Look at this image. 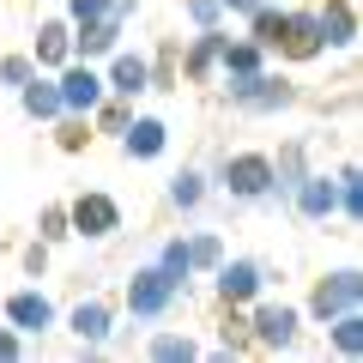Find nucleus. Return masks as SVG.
<instances>
[{"label": "nucleus", "mask_w": 363, "mask_h": 363, "mask_svg": "<svg viewBox=\"0 0 363 363\" xmlns=\"http://www.w3.org/2000/svg\"><path fill=\"white\" fill-rule=\"evenodd\" d=\"M218 339H212V357H255V339H248V309L218 303Z\"/></svg>", "instance_id": "4be33fe9"}, {"label": "nucleus", "mask_w": 363, "mask_h": 363, "mask_svg": "<svg viewBox=\"0 0 363 363\" xmlns=\"http://www.w3.org/2000/svg\"><path fill=\"white\" fill-rule=\"evenodd\" d=\"M13 97H18V109H25L30 121H43V128L61 116V85H55V73H43V67H37V73H30L25 85L13 91Z\"/></svg>", "instance_id": "aec40b11"}, {"label": "nucleus", "mask_w": 363, "mask_h": 363, "mask_svg": "<svg viewBox=\"0 0 363 363\" xmlns=\"http://www.w3.org/2000/svg\"><path fill=\"white\" fill-rule=\"evenodd\" d=\"M121 303H128V315L140 327H152V321H164V315H176V303H188V285L182 279H169L164 267H133L128 272V285H121Z\"/></svg>", "instance_id": "7ed1b4c3"}, {"label": "nucleus", "mask_w": 363, "mask_h": 363, "mask_svg": "<svg viewBox=\"0 0 363 363\" xmlns=\"http://www.w3.org/2000/svg\"><path fill=\"white\" fill-rule=\"evenodd\" d=\"M61 321L55 315V303H49V291H37V285H25V291H13L6 297V327H18L25 339H43L49 327Z\"/></svg>", "instance_id": "ddd939ff"}, {"label": "nucleus", "mask_w": 363, "mask_h": 363, "mask_svg": "<svg viewBox=\"0 0 363 363\" xmlns=\"http://www.w3.org/2000/svg\"><path fill=\"white\" fill-rule=\"evenodd\" d=\"M182 18H188L194 30H218L224 25V6H218V0H182Z\"/></svg>", "instance_id": "f704fd0d"}, {"label": "nucleus", "mask_w": 363, "mask_h": 363, "mask_svg": "<svg viewBox=\"0 0 363 363\" xmlns=\"http://www.w3.org/2000/svg\"><path fill=\"white\" fill-rule=\"evenodd\" d=\"M218 6H224V18H248V13L260 6V0H218Z\"/></svg>", "instance_id": "58836bf2"}, {"label": "nucleus", "mask_w": 363, "mask_h": 363, "mask_svg": "<svg viewBox=\"0 0 363 363\" xmlns=\"http://www.w3.org/2000/svg\"><path fill=\"white\" fill-rule=\"evenodd\" d=\"M279 30H285V6H272V0H260L255 13H248V37H255L260 49H279Z\"/></svg>", "instance_id": "c756f323"}, {"label": "nucleus", "mask_w": 363, "mask_h": 363, "mask_svg": "<svg viewBox=\"0 0 363 363\" xmlns=\"http://www.w3.org/2000/svg\"><path fill=\"white\" fill-rule=\"evenodd\" d=\"M121 18H91V25H73V61H109V55L121 49Z\"/></svg>", "instance_id": "f3484780"}, {"label": "nucleus", "mask_w": 363, "mask_h": 363, "mask_svg": "<svg viewBox=\"0 0 363 363\" xmlns=\"http://www.w3.org/2000/svg\"><path fill=\"white\" fill-rule=\"evenodd\" d=\"M145 67H152V91H176L182 85V37H164L157 55H145Z\"/></svg>", "instance_id": "a878e982"}, {"label": "nucleus", "mask_w": 363, "mask_h": 363, "mask_svg": "<svg viewBox=\"0 0 363 363\" xmlns=\"http://www.w3.org/2000/svg\"><path fill=\"white\" fill-rule=\"evenodd\" d=\"M30 61H37L43 73H61V67L73 61V25H67L61 13L37 18V37H30Z\"/></svg>", "instance_id": "4468645a"}, {"label": "nucleus", "mask_w": 363, "mask_h": 363, "mask_svg": "<svg viewBox=\"0 0 363 363\" xmlns=\"http://www.w3.org/2000/svg\"><path fill=\"white\" fill-rule=\"evenodd\" d=\"M133 13H140V0H109V18H121V25H128Z\"/></svg>", "instance_id": "ea45409f"}, {"label": "nucleus", "mask_w": 363, "mask_h": 363, "mask_svg": "<svg viewBox=\"0 0 363 363\" xmlns=\"http://www.w3.org/2000/svg\"><path fill=\"white\" fill-rule=\"evenodd\" d=\"M37 73V61H30V49H13V55H0V85L6 91H18L25 79Z\"/></svg>", "instance_id": "72a5a7b5"}, {"label": "nucleus", "mask_w": 363, "mask_h": 363, "mask_svg": "<svg viewBox=\"0 0 363 363\" xmlns=\"http://www.w3.org/2000/svg\"><path fill=\"white\" fill-rule=\"evenodd\" d=\"M67 218H73V236H85V242H109V236L121 230V200L104 194V188H85V194L67 200Z\"/></svg>", "instance_id": "0eeeda50"}, {"label": "nucleus", "mask_w": 363, "mask_h": 363, "mask_svg": "<svg viewBox=\"0 0 363 363\" xmlns=\"http://www.w3.org/2000/svg\"><path fill=\"white\" fill-rule=\"evenodd\" d=\"M67 333H73L79 345H104V339L116 333V303H109L104 291H79V303L67 309Z\"/></svg>", "instance_id": "1a4fd4ad"}, {"label": "nucleus", "mask_w": 363, "mask_h": 363, "mask_svg": "<svg viewBox=\"0 0 363 363\" xmlns=\"http://www.w3.org/2000/svg\"><path fill=\"white\" fill-rule=\"evenodd\" d=\"M133 121V104H121V97H104V104L91 109V133H109V140H121Z\"/></svg>", "instance_id": "7c9ffc66"}, {"label": "nucleus", "mask_w": 363, "mask_h": 363, "mask_svg": "<svg viewBox=\"0 0 363 363\" xmlns=\"http://www.w3.org/2000/svg\"><path fill=\"white\" fill-rule=\"evenodd\" d=\"M248 339H255V357H285L291 345L303 339V309L297 303H272V297H255L248 303Z\"/></svg>", "instance_id": "20e7f679"}, {"label": "nucleus", "mask_w": 363, "mask_h": 363, "mask_svg": "<svg viewBox=\"0 0 363 363\" xmlns=\"http://www.w3.org/2000/svg\"><path fill=\"white\" fill-rule=\"evenodd\" d=\"M169 145V121L164 116H133L128 133H121V152L133 157V164H152V157H164Z\"/></svg>", "instance_id": "6ab92c4d"}, {"label": "nucleus", "mask_w": 363, "mask_h": 363, "mask_svg": "<svg viewBox=\"0 0 363 363\" xmlns=\"http://www.w3.org/2000/svg\"><path fill=\"white\" fill-rule=\"evenodd\" d=\"M218 49H224V25L218 30H194V37L182 43V79H188V85H212Z\"/></svg>", "instance_id": "dca6fc26"}, {"label": "nucleus", "mask_w": 363, "mask_h": 363, "mask_svg": "<svg viewBox=\"0 0 363 363\" xmlns=\"http://www.w3.org/2000/svg\"><path fill=\"white\" fill-rule=\"evenodd\" d=\"M272 285V267L267 260H248V255H224L218 267H212V291H218V303H236V309H248L255 297H267Z\"/></svg>", "instance_id": "423d86ee"}, {"label": "nucleus", "mask_w": 363, "mask_h": 363, "mask_svg": "<svg viewBox=\"0 0 363 363\" xmlns=\"http://www.w3.org/2000/svg\"><path fill=\"white\" fill-rule=\"evenodd\" d=\"M224 104H230L236 116H285V109L303 104V91H297V79L272 73V67H260V73L224 79Z\"/></svg>", "instance_id": "f03ea898"}, {"label": "nucleus", "mask_w": 363, "mask_h": 363, "mask_svg": "<svg viewBox=\"0 0 363 363\" xmlns=\"http://www.w3.org/2000/svg\"><path fill=\"white\" fill-rule=\"evenodd\" d=\"M267 157H272V200H267V206H285V194L309 176V133L285 140L279 152H267Z\"/></svg>", "instance_id": "2eb2a0df"}, {"label": "nucleus", "mask_w": 363, "mask_h": 363, "mask_svg": "<svg viewBox=\"0 0 363 363\" xmlns=\"http://www.w3.org/2000/svg\"><path fill=\"white\" fill-rule=\"evenodd\" d=\"M182 242H188V267H194V279L224 260V236H218V230H188Z\"/></svg>", "instance_id": "cd10ccee"}, {"label": "nucleus", "mask_w": 363, "mask_h": 363, "mask_svg": "<svg viewBox=\"0 0 363 363\" xmlns=\"http://www.w3.org/2000/svg\"><path fill=\"white\" fill-rule=\"evenodd\" d=\"M327 351H333V357H345V363L363 357V309H345V315H333V321H327Z\"/></svg>", "instance_id": "393cba45"}, {"label": "nucleus", "mask_w": 363, "mask_h": 363, "mask_svg": "<svg viewBox=\"0 0 363 363\" xmlns=\"http://www.w3.org/2000/svg\"><path fill=\"white\" fill-rule=\"evenodd\" d=\"M104 91L109 97H121V104H140L145 91H152V67H145L140 49H116L104 67Z\"/></svg>", "instance_id": "f8f14e48"}, {"label": "nucleus", "mask_w": 363, "mask_h": 363, "mask_svg": "<svg viewBox=\"0 0 363 363\" xmlns=\"http://www.w3.org/2000/svg\"><path fill=\"white\" fill-rule=\"evenodd\" d=\"M104 13H109V0H67L61 6L67 25H91V18H104Z\"/></svg>", "instance_id": "e433bc0d"}, {"label": "nucleus", "mask_w": 363, "mask_h": 363, "mask_svg": "<svg viewBox=\"0 0 363 363\" xmlns=\"http://www.w3.org/2000/svg\"><path fill=\"white\" fill-rule=\"evenodd\" d=\"M25 351H30V339L18 333V327H0V363H18Z\"/></svg>", "instance_id": "4c0bfd02"}, {"label": "nucleus", "mask_w": 363, "mask_h": 363, "mask_svg": "<svg viewBox=\"0 0 363 363\" xmlns=\"http://www.w3.org/2000/svg\"><path fill=\"white\" fill-rule=\"evenodd\" d=\"M345 309H363V272H357V267H333V272H321V279L309 285L303 321L327 327L333 315H345Z\"/></svg>", "instance_id": "39448f33"}, {"label": "nucleus", "mask_w": 363, "mask_h": 363, "mask_svg": "<svg viewBox=\"0 0 363 363\" xmlns=\"http://www.w3.org/2000/svg\"><path fill=\"white\" fill-rule=\"evenodd\" d=\"M140 351L152 363H194L200 357V339L182 333V327H152V333H140Z\"/></svg>", "instance_id": "412c9836"}, {"label": "nucleus", "mask_w": 363, "mask_h": 363, "mask_svg": "<svg viewBox=\"0 0 363 363\" xmlns=\"http://www.w3.org/2000/svg\"><path fill=\"white\" fill-rule=\"evenodd\" d=\"M260 67H272V49H260L255 37H224V49H218V73L224 79L260 73Z\"/></svg>", "instance_id": "5701e85b"}, {"label": "nucleus", "mask_w": 363, "mask_h": 363, "mask_svg": "<svg viewBox=\"0 0 363 363\" xmlns=\"http://www.w3.org/2000/svg\"><path fill=\"white\" fill-rule=\"evenodd\" d=\"M49 128H55V145H61V152H85V145L97 140V133H91V116H73V109H61Z\"/></svg>", "instance_id": "c85d7f7f"}, {"label": "nucleus", "mask_w": 363, "mask_h": 363, "mask_svg": "<svg viewBox=\"0 0 363 363\" xmlns=\"http://www.w3.org/2000/svg\"><path fill=\"white\" fill-rule=\"evenodd\" d=\"M37 236H43V242H49V248L73 236V218H67V200H49V206L37 212Z\"/></svg>", "instance_id": "473e14b6"}, {"label": "nucleus", "mask_w": 363, "mask_h": 363, "mask_svg": "<svg viewBox=\"0 0 363 363\" xmlns=\"http://www.w3.org/2000/svg\"><path fill=\"white\" fill-rule=\"evenodd\" d=\"M279 55H285L291 67H309V61H321V55H327V43H321V25H315V6H297V13L285 6V30H279Z\"/></svg>", "instance_id": "9d476101"}, {"label": "nucleus", "mask_w": 363, "mask_h": 363, "mask_svg": "<svg viewBox=\"0 0 363 363\" xmlns=\"http://www.w3.org/2000/svg\"><path fill=\"white\" fill-rule=\"evenodd\" d=\"M55 85H61V109H73V116H91V109L109 97L97 61H67L61 73H55Z\"/></svg>", "instance_id": "9b49d317"}, {"label": "nucleus", "mask_w": 363, "mask_h": 363, "mask_svg": "<svg viewBox=\"0 0 363 363\" xmlns=\"http://www.w3.org/2000/svg\"><path fill=\"white\" fill-rule=\"evenodd\" d=\"M152 267H164L169 279H182V285H188V279H194V267H188V242H182V236H164V242H157Z\"/></svg>", "instance_id": "2f4dec72"}, {"label": "nucleus", "mask_w": 363, "mask_h": 363, "mask_svg": "<svg viewBox=\"0 0 363 363\" xmlns=\"http://www.w3.org/2000/svg\"><path fill=\"white\" fill-rule=\"evenodd\" d=\"M285 206L297 212L303 224H327V218H339V188H333V176L327 169H309V176L297 182L285 194Z\"/></svg>", "instance_id": "6e6552de"}, {"label": "nucleus", "mask_w": 363, "mask_h": 363, "mask_svg": "<svg viewBox=\"0 0 363 363\" xmlns=\"http://www.w3.org/2000/svg\"><path fill=\"white\" fill-rule=\"evenodd\" d=\"M333 188H339V218L357 224V218H363V176H357V157H345V164L333 169Z\"/></svg>", "instance_id": "bb28decb"}, {"label": "nucleus", "mask_w": 363, "mask_h": 363, "mask_svg": "<svg viewBox=\"0 0 363 363\" xmlns=\"http://www.w3.org/2000/svg\"><path fill=\"white\" fill-rule=\"evenodd\" d=\"M164 194H169V206H176V212H200V206L212 200V176L188 164V169H176V176H169Z\"/></svg>", "instance_id": "b1692460"}, {"label": "nucleus", "mask_w": 363, "mask_h": 363, "mask_svg": "<svg viewBox=\"0 0 363 363\" xmlns=\"http://www.w3.org/2000/svg\"><path fill=\"white\" fill-rule=\"evenodd\" d=\"M206 176L230 206H267L272 200V157L267 152H224Z\"/></svg>", "instance_id": "f257e3e1"}, {"label": "nucleus", "mask_w": 363, "mask_h": 363, "mask_svg": "<svg viewBox=\"0 0 363 363\" xmlns=\"http://www.w3.org/2000/svg\"><path fill=\"white\" fill-rule=\"evenodd\" d=\"M18 267H25V279H43V272H49V242L30 236V242L18 248Z\"/></svg>", "instance_id": "c9c22d12"}, {"label": "nucleus", "mask_w": 363, "mask_h": 363, "mask_svg": "<svg viewBox=\"0 0 363 363\" xmlns=\"http://www.w3.org/2000/svg\"><path fill=\"white\" fill-rule=\"evenodd\" d=\"M315 25H321L327 49H339V55L357 49V6H351V0H321V6H315Z\"/></svg>", "instance_id": "a211bd4d"}]
</instances>
